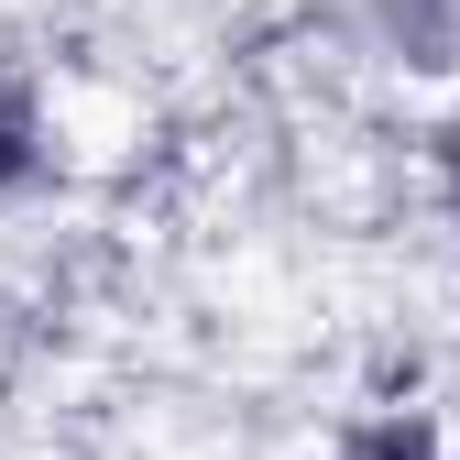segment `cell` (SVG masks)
I'll return each mask as SVG.
<instances>
[{
  "instance_id": "6da1fadb",
  "label": "cell",
  "mask_w": 460,
  "mask_h": 460,
  "mask_svg": "<svg viewBox=\"0 0 460 460\" xmlns=\"http://www.w3.org/2000/svg\"><path fill=\"white\" fill-rule=\"evenodd\" d=\"M44 176V121H33V88L0 66V187H33Z\"/></svg>"
},
{
  "instance_id": "7a4b0ae2",
  "label": "cell",
  "mask_w": 460,
  "mask_h": 460,
  "mask_svg": "<svg viewBox=\"0 0 460 460\" xmlns=\"http://www.w3.org/2000/svg\"><path fill=\"white\" fill-rule=\"evenodd\" d=\"M340 460H449V449H438V428H428V417H373V428L340 438Z\"/></svg>"
}]
</instances>
